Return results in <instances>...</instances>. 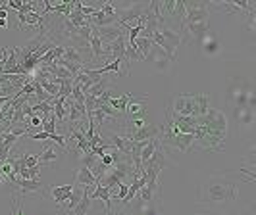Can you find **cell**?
Instances as JSON below:
<instances>
[{
  "mask_svg": "<svg viewBox=\"0 0 256 215\" xmlns=\"http://www.w3.org/2000/svg\"><path fill=\"white\" fill-rule=\"evenodd\" d=\"M164 115L170 119V123H172V127H174L176 131L185 133V135H194V131H196V117H192V115L172 114V112H170V108L166 110V114Z\"/></svg>",
  "mask_w": 256,
  "mask_h": 215,
  "instance_id": "52a82bcc",
  "label": "cell"
},
{
  "mask_svg": "<svg viewBox=\"0 0 256 215\" xmlns=\"http://www.w3.org/2000/svg\"><path fill=\"white\" fill-rule=\"evenodd\" d=\"M0 96H6V94H4V92H0Z\"/></svg>",
  "mask_w": 256,
  "mask_h": 215,
  "instance_id": "4316f807",
  "label": "cell"
},
{
  "mask_svg": "<svg viewBox=\"0 0 256 215\" xmlns=\"http://www.w3.org/2000/svg\"><path fill=\"white\" fill-rule=\"evenodd\" d=\"M198 42H200V46H202V52H204V54H208V56L218 54L220 44H218V40H216L214 35H210V33H208V35H204Z\"/></svg>",
  "mask_w": 256,
  "mask_h": 215,
  "instance_id": "ac0fdd59",
  "label": "cell"
},
{
  "mask_svg": "<svg viewBox=\"0 0 256 215\" xmlns=\"http://www.w3.org/2000/svg\"><path fill=\"white\" fill-rule=\"evenodd\" d=\"M233 115H235V121L239 123V127H250L254 123V108H250V106L235 108Z\"/></svg>",
  "mask_w": 256,
  "mask_h": 215,
  "instance_id": "5bb4252c",
  "label": "cell"
},
{
  "mask_svg": "<svg viewBox=\"0 0 256 215\" xmlns=\"http://www.w3.org/2000/svg\"><path fill=\"white\" fill-rule=\"evenodd\" d=\"M29 125H31V127H40V117L33 114L31 117H29Z\"/></svg>",
  "mask_w": 256,
  "mask_h": 215,
  "instance_id": "d4e9b609",
  "label": "cell"
},
{
  "mask_svg": "<svg viewBox=\"0 0 256 215\" xmlns=\"http://www.w3.org/2000/svg\"><path fill=\"white\" fill-rule=\"evenodd\" d=\"M90 189H92V187H83L81 200L77 202V206L74 208V212H72L74 215H87V212H89V208H90V198H89Z\"/></svg>",
  "mask_w": 256,
  "mask_h": 215,
  "instance_id": "e0dca14e",
  "label": "cell"
},
{
  "mask_svg": "<svg viewBox=\"0 0 256 215\" xmlns=\"http://www.w3.org/2000/svg\"><path fill=\"white\" fill-rule=\"evenodd\" d=\"M81 194H83V187L81 185H76L74 187V190H72V196H70V200L66 202V206L62 208L64 212H68V214L72 215V212H74V208L77 206V202L81 200Z\"/></svg>",
  "mask_w": 256,
  "mask_h": 215,
  "instance_id": "ffe728a7",
  "label": "cell"
},
{
  "mask_svg": "<svg viewBox=\"0 0 256 215\" xmlns=\"http://www.w3.org/2000/svg\"><path fill=\"white\" fill-rule=\"evenodd\" d=\"M76 185H81V187H94V185H98V181L90 173L89 167L79 165V169H77V173H76Z\"/></svg>",
  "mask_w": 256,
  "mask_h": 215,
  "instance_id": "9a60e30c",
  "label": "cell"
},
{
  "mask_svg": "<svg viewBox=\"0 0 256 215\" xmlns=\"http://www.w3.org/2000/svg\"><path fill=\"white\" fill-rule=\"evenodd\" d=\"M131 215H160L158 200H141V198H137L133 208H131Z\"/></svg>",
  "mask_w": 256,
  "mask_h": 215,
  "instance_id": "8fae6325",
  "label": "cell"
},
{
  "mask_svg": "<svg viewBox=\"0 0 256 215\" xmlns=\"http://www.w3.org/2000/svg\"><path fill=\"white\" fill-rule=\"evenodd\" d=\"M116 215H120V214H116Z\"/></svg>",
  "mask_w": 256,
  "mask_h": 215,
  "instance_id": "83f0119b",
  "label": "cell"
},
{
  "mask_svg": "<svg viewBox=\"0 0 256 215\" xmlns=\"http://www.w3.org/2000/svg\"><path fill=\"white\" fill-rule=\"evenodd\" d=\"M135 46H137V52H139L142 58L146 60V56H148V52H150V46H152V38L137 37L135 38Z\"/></svg>",
  "mask_w": 256,
  "mask_h": 215,
  "instance_id": "44dd1931",
  "label": "cell"
},
{
  "mask_svg": "<svg viewBox=\"0 0 256 215\" xmlns=\"http://www.w3.org/2000/svg\"><path fill=\"white\" fill-rule=\"evenodd\" d=\"M122 127H124V135L122 137L129 139L131 142H144V140L160 139V127L152 125L148 121L141 127H133L129 121H126Z\"/></svg>",
  "mask_w": 256,
  "mask_h": 215,
  "instance_id": "5b68a950",
  "label": "cell"
},
{
  "mask_svg": "<svg viewBox=\"0 0 256 215\" xmlns=\"http://www.w3.org/2000/svg\"><path fill=\"white\" fill-rule=\"evenodd\" d=\"M239 196V185L231 179L226 177H212L208 179L202 189H200V200L210 204H224L233 202Z\"/></svg>",
  "mask_w": 256,
  "mask_h": 215,
  "instance_id": "7a4b0ae2",
  "label": "cell"
},
{
  "mask_svg": "<svg viewBox=\"0 0 256 215\" xmlns=\"http://www.w3.org/2000/svg\"><path fill=\"white\" fill-rule=\"evenodd\" d=\"M164 129H160V146L164 154H187L192 148L194 144V137L192 135H185V133H180L176 131L170 119L164 115Z\"/></svg>",
  "mask_w": 256,
  "mask_h": 215,
  "instance_id": "277c9868",
  "label": "cell"
},
{
  "mask_svg": "<svg viewBox=\"0 0 256 215\" xmlns=\"http://www.w3.org/2000/svg\"><path fill=\"white\" fill-rule=\"evenodd\" d=\"M194 144L208 152L224 150L228 139V117L220 110H208L204 115L196 117V131H194Z\"/></svg>",
  "mask_w": 256,
  "mask_h": 215,
  "instance_id": "6da1fadb",
  "label": "cell"
},
{
  "mask_svg": "<svg viewBox=\"0 0 256 215\" xmlns=\"http://www.w3.org/2000/svg\"><path fill=\"white\" fill-rule=\"evenodd\" d=\"M8 23H10L8 19H0V27H8Z\"/></svg>",
  "mask_w": 256,
  "mask_h": 215,
  "instance_id": "484cf974",
  "label": "cell"
},
{
  "mask_svg": "<svg viewBox=\"0 0 256 215\" xmlns=\"http://www.w3.org/2000/svg\"><path fill=\"white\" fill-rule=\"evenodd\" d=\"M172 114L178 115H192V117H200L210 110V96L206 92L200 94H180L176 96L172 104L168 106Z\"/></svg>",
  "mask_w": 256,
  "mask_h": 215,
  "instance_id": "3957f363",
  "label": "cell"
},
{
  "mask_svg": "<svg viewBox=\"0 0 256 215\" xmlns=\"http://www.w3.org/2000/svg\"><path fill=\"white\" fill-rule=\"evenodd\" d=\"M252 94L250 83H235L230 89V98L235 104V108H243L248 106V96Z\"/></svg>",
  "mask_w": 256,
  "mask_h": 215,
  "instance_id": "9c48e42d",
  "label": "cell"
},
{
  "mask_svg": "<svg viewBox=\"0 0 256 215\" xmlns=\"http://www.w3.org/2000/svg\"><path fill=\"white\" fill-rule=\"evenodd\" d=\"M22 6H24L22 0H10V2H6V8H8V10H18V12H20Z\"/></svg>",
  "mask_w": 256,
  "mask_h": 215,
  "instance_id": "cb8c5ba5",
  "label": "cell"
},
{
  "mask_svg": "<svg viewBox=\"0 0 256 215\" xmlns=\"http://www.w3.org/2000/svg\"><path fill=\"white\" fill-rule=\"evenodd\" d=\"M131 92H126V94H122L120 98H116V96H108L106 98V104L110 106V108H114L116 112H120L122 115H126V110H128V104L131 100Z\"/></svg>",
  "mask_w": 256,
  "mask_h": 215,
  "instance_id": "2e32d148",
  "label": "cell"
},
{
  "mask_svg": "<svg viewBox=\"0 0 256 215\" xmlns=\"http://www.w3.org/2000/svg\"><path fill=\"white\" fill-rule=\"evenodd\" d=\"M146 96H131V100L128 104V110H126V115L128 119H144L146 117Z\"/></svg>",
  "mask_w": 256,
  "mask_h": 215,
  "instance_id": "30bf717a",
  "label": "cell"
},
{
  "mask_svg": "<svg viewBox=\"0 0 256 215\" xmlns=\"http://www.w3.org/2000/svg\"><path fill=\"white\" fill-rule=\"evenodd\" d=\"M89 198L90 200H102L104 208H106V214H112V198H110V189L108 187H104L100 183L94 185V190L89 194Z\"/></svg>",
  "mask_w": 256,
  "mask_h": 215,
  "instance_id": "4fadbf2b",
  "label": "cell"
},
{
  "mask_svg": "<svg viewBox=\"0 0 256 215\" xmlns=\"http://www.w3.org/2000/svg\"><path fill=\"white\" fill-rule=\"evenodd\" d=\"M12 204H14V212H12V215H26V212H24V206H22V202H18V196H14V194H12Z\"/></svg>",
  "mask_w": 256,
  "mask_h": 215,
  "instance_id": "603a6c76",
  "label": "cell"
},
{
  "mask_svg": "<svg viewBox=\"0 0 256 215\" xmlns=\"http://www.w3.org/2000/svg\"><path fill=\"white\" fill-rule=\"evenodd\" d=\"M108 87H110V85H108V79H100V81H98L96 85H92L85 94H89V96H96V98H98V96H102L106 90H110Z\"/></svg>",
  "mask_w": 256,
  "mask_h": 215,
  "instance_id": "7402d4cb",
  "label": "cell"
},
{
  "mask_svg": "<svg viewBox=\"0 0 256 215\" xmlns=\"http://www.w3.org/2000/svg\"><path fill=\"white\" fill-rule=\"evenodd\" d=\"M58 150L56 146H50V144H44V152L38 154V165H52L56 160H58Z\"/></svg>",
  "mask_w": 256,
  "mask_h": 215,
  "instance_id": "d6986e66",
  "label": "cell"
},
{
  "mask_svg": "<svg viewBox=\"0 0 256 215\" xmlns=\"http://www.w3.org/2000/svg\"><path fill=\"white\" fill-rule=\"evenodd\" d=\"M48 194L52 196V200L58 204V208L62 210L66 206V202L70 200V196H72V190L74 187L72 185H62V187H54V185H48Z\"/></svg>",
  "mask_w": 256,
  "mask_h": 215,
  "instance_id": "7c38bea8",
  "label": "cell"
},
{
  "mask_svg": "<svg viewBox=\"0 0 256 215\" xmlns=\"http://www.w3.org/2000/svg\"><path fill=\"white\" fill-rule=\"evenodd\" d=\"M12 185V194L14 196H31V194H40L44 196V189L40 185L38 179H22V177H16L10 183Z\"/></svg>",
  "mask_w": 256,
  "mask_h": 215,
  "instance_id": "8992f818",
  "label": "cell"
},
{
  "mask_svg": "<svg viewBox=\"0 0 256 215\" xmlns=\"http://www.w3.org/2000/svg\"><path fill=\"white\" fill-rule=\"evenodd\" d=\"M146 58H150V62H152V65L158 69V71H164V73H168L170 69H172V65H174V62H176V58H172L170 54H166V52L162 50L158 44H154L150 46V52H148V56Z\"/></svg>",
  "mask_w": 256,
  "mask_h": 215,
  "instance_id": "ba28073f",
  "label": "cell"
}]
</instances>
